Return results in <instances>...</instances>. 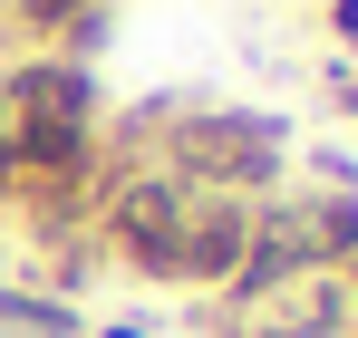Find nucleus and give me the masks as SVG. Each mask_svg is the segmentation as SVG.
I'll return each mask as SVG.
<instances>
[{
  "mask_svg": "<svg viewBox=\"0 0 358 338\" xmlns=\"http://www.w3.org/2000/svg\"><path fill=\"white\" fill-rule=\"evenodd\" d=\"M329 97H339V107L358 116V68H339V78H329Z\"/></svg>",
  "mask_w": 358,
  "mask_h": 338,
  "instance_id": "5",
  "label": "nucleus"
},
{
  "mask_svg": "<svg viewBox=\"0 0 358 338\" xmlns=\"http://www.w3.org/2000/svg\"><path fill=\"white\" fill-rule=\"evenodd\" d=\"M136 126H155V165L165 174L203 184V193H233V203H271L281 174H291V135L262 107H155Z\"/></svg>",
  "mask_w": 358,
  "mask_h": 338,
  "instance_id": "1",
  "label": "nucleus"
},
{
  "mask_svg": "<svg viewBox=\"0 0 358 338\" xmlns=\"http://www.w3.org/2000/svg\"><path fill=\"white\" fill-rule=\"evenodd\" d=\"M107 338H155V329H145V319H107Z\"/></svg>",
  "mask_w": 358,
  "mask_h": 338,
  "instance_id": "7",
  "label": "nucleus"
},
{
  "mask_svg": "<svg viewBox=\"0 0 358 338\" xmlns=\"http://www.w3.org/2000/svg\"><path fill=\"white\" fill-rule=\"evenodd\" d=\"M242 251H252V203H233V193H203V184H184L175 242H165V290H233Z\"/></svg>",
  "mask_w": 358,
  "mask_h": 338,
  "instance_id": "2",
  "label": "nucleus"
},
{
  "mask_svg": "<svg viewBox=\"0 0 358 338\" xmlns=\"http://www.w3.org/2000/svg\"><path fill=\"white\" fill-rule=\"evenodd\" d=\"M0 338H78V309H68L59 290L0 281Z\"/></svg>",
  "mask_w": 358,
  "mask_h": 338,
  "instance_id": "3",
  "label": "nucleus"
},
{
  "mask_svg": "<svg viewBox=\"0 0 358 338\" xmlns=\"http://www.w3.org/2000/svg\"><path fill=\"white\" fill-rule=\"evenodd\" d=\"M339 338H358V309H349V329H339Z\"/></svg>",
  "mask_w": 358,
  "mask_h": 338,
  "instance_id": "8",
  "label": "nucleus"
},
{
  "mask_svg": "<svg viewBox=\"0 0 358 338\" xmlns=\"http://www.w3.org/2000/svg\"><path fill=\"white\" fill-rule=\"evenodd\" d=\"M329 29H339V39L358 49V0H329Z\"/></svg>",
  "mask_w": 358,
  "mask_h": 338,
  "instance_id": "4",
  "label": "nucleus"
},
{
  "mask_svg": "<svg viewBox=\"0 0 358 338\" xmlns=\"http://www.w3.org/2000/svg\"><path fill=\"white\" fill-rule=\"evenodd\" d=\"M329 271H339V281H349V290H358V242H349V251H339V261H329Z\"/></svg>",
  "mask_w": 358,
  "mask_h": 338,
  "instance_id": "6",
  "label": "nucleus"
}]
</instances>
